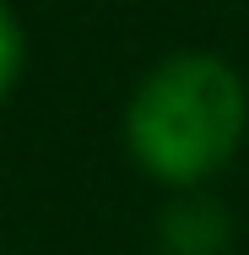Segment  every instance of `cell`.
<instances>
[{
  "instance_id": "1",
  "label": "cell",
  "mask_w": 249,
  "mask_h": 255,
  "mask_svg": "<svg viewBox=\"0 0 249 255\" xmlns=\"http://www.w3.org/2000/svg\"><path fill=\"white\" fill-rule=\"evenodd\" d=\"M244 82L211 54H173L130 103V152L168 185H195L244 141Z\"/></svg>"
},
{
  "instance_id": "2",
  "label": "cell",
  "mask_w": 249,
  "mask_h": 255,
  "mask_svg": "<svg viewBox=\"0 0 249 255\" xmlns=\"http://www.w3.org/2000/svg\"><path fill=\"white\" fill-rule=\"evenodd\" d=\"M157 239L168 255H222L228 250V212L211 196H190V201L163 212Z\"/></svg>"
},
{
  "instance_id": "3",
  "label": "cell",
  "mask_w": 249,
  "mask_h": 255,
  "mask_svg": "<svg viewBox=\"0 0 249 255\" xmlns=\"http://www.w3.org/2000/svg\"><path fill=\"white\" fill-rule=\"evenodd\" d=\"M16 76H22V27H16V16L0 5V98L16 87Z\"/></svg>"
}]
</instances>
